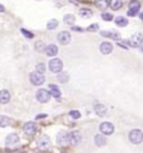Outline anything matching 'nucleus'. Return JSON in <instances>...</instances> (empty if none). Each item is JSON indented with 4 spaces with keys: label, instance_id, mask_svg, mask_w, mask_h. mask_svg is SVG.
I'll return each mask as SVG.
<instances>
[{
    "label": "nucleus",
    "instance_id": "obj_1",
    "mask_svg": "<svg viewBox=\"0 0 143 153\" xmlns=\"http://www.w3.org/2000/svg\"><path fill=\"white\" fill-rule=\"evenodd\" d=\"M129 140L134 144H139L143 142V133L139 129H133L129 133Z\"/></svg>",
    "mask_w": 143,
    "mask_h": 153
},
{
    "label": "nucleus",
    "instance_id": "obj_2",
    "mask_svg": "<svg viewBox=\"0 0 143 153\" xmlns=\"http://www.w3.org/2000/svg\"><path fill=\"white\" fill-rule=\"evenodd\" d=\"M48 66H49V70H51L52 72L58 74V72H61V71H62L63 65H62V61H61V59L53 58V59H51V61H49Z\"/></svg>",
    "mask_w": 143,
    "mask_h": 153
},
{
    "label": "nucleus",
    "instance_id": "obj_3",
    "mask_svg": "<svg viewBox=\"0 0 143 153\" xmlns=\"http://www.w3.org/2000/svg\"><path fill=\"white\" fill-rule=\"evenodd\" d=\"M29 79H31V82L36 86H39L45 82V76H43V74H39V72H37V71L31 74Z\"/></svg>",
    "mask_w": 143,
    "mask_h": 153
},
{
    "label": "nucleus",
    "instance_id": "obj_4",
    "mask_svg": "<svg viewBox=\"0 0 143 153\" xmlns=\"http://www.w3.org/2000/svg\"><path fill=\"white\" fill-rule=\"evenodd\" d=\"M37 100L41 101V102H47L49 99H51V92H49L48 90H45V89H41L37 91Z\"/></svg>",
    "mask_w": 143,
    "mask_h": 153
},
{
    "label": "nucleus",
    "instance_id": "obj_5",
    "mask_svg": "<svg viewBox=\"0 0 143 153\" xmlns=\"http://www.w3.org/2000/svg\"><path fill=\"white\" fill-rule=\"evenodd\" d=\"M128 43H129V46H132V47H139L143 43V34H141V33L133 34L130 37V39L128 41Z\"/></svg>",
    "mask_w": 143,
    "mask_h": 153
},
{
    "label": "nucleus",
    "instance_id": "obj_6",
    "mask_svg": "<svg viewBox=\"0 0 143 153\" xmlns=\"http://www.w3.org/2000/svg\"><path fill=\"white\" fill-rule=\"evenodd\" d=\"M99 129H100V132L103 134H105V135H109V134H113L114 133V125L112 123H109V122L101 123L100 127H99Z\"/></svg>",
    "mask_w": 143,
    "mask_h": 153
},
{
    "label": "nucleus",
    "instance_id": "obj_7",
    "mask_svg": "<svg viewBox=\"0 0 143 153\" xmlns=\"http://www.w3.org/2000/svg\"><path fill=\"white\" fill-rule=\"evenodd\" d=\"M81 140V134L80 132H77V130H74V132H71L69 134V143L72 144V146H77L80 143Z\"/></svg>",
    "mask_w": 143,
    "mask_h": 153
},
{
    "label": "nucleus",
    "instance_id": "obj_8",
    "mask_svg": "<svg viewBox=\"0 0 143 153\" xmlns=\"http://www.w3.org/2000/svg\"><path fill=\"white\" fill-rule=\"evenodd\" d=\"M24 133L27 135H34L37 133V124L29 122V123H25L24 124Z\"/></svg>",
    "mask_w": 143,
    "mask_h": 153
},
{
    "label": "nucleus",
    "instance_id": "obj_9",
    "mask_svg": "<svg viewBox=\"0 0 143 153\" xmlns=\"http://www.w3.org/2000/svg\"><path fill=\"white\" fill-rule=\"evenodd\" d=\"M49 146H51V140L47 135H42L39 140H38V147L42 149V151H47L49 148Z\"/></svg>",
    "mask_w": 143,
    "mask_h": 153
},
{
    "label": "nucleus",
    "instance_id": "obj_10",
    "mask_svg": "<svg viewBox=\"0 0 143 153\" xmlns=\"http://www.w3.org/2000/svg\"><path fill=\"white\" fill-rule=\"evenodd\" d=\"M57 39H58V42L61 43V45L66 46V45H69V43H70L71 36H70L69 32H61V33L57 36Z\"/></svg>",
    "mask_w": 143,
    "mask_h": 153
},
{
    "label": "nucleus",
    "instance_id": "obj_11",
    "mask_svg": "<svg viewBox=\"0 0 143 153\" xmlns=\"http://www.w3.org/2000/svg\"><path fill=\"white\" fill-rule=\"evenodd\" d=\"M67 143H69V134L62 130V132H60L57 134V144L58 146H65Z\"/></svg>",
    "mask_w": 143,
    "mask_h": 153
},
{
    "label": "nucleus",
    "instance_id": "obj_12",
    "mask_svg": "<svg viewBox=\"0 0 143 153\" xmlns=\"http://www.w3.org/2000/svg\"><path fill=\"white\" fill-rule=\"evenodd\" d=\"M45 52H46V54L48 57H53V56H56V54H57L58 48H57L56 45H49V46H47L45 48Z\"/></svg>",
    "mask_w": 143,
    "mask_h": 153
},
{
    "label": "nucleus",
    "instance_id": "obj_13",
    "mask_svg": "<svg viewBox=\"0 0 143 153\" xmlns=\"http://www.w3.org/2000/svg\"><path fill=\"white\" fill-rule=\"evenodd\" d=\"M113 51V45L112 43H109V42H103L101 45H100V52L103 54H109Z\"/></svg>",
    "mask_w": 143,
    "mask_h": 153
},
{
    "label": "nucleus",
    "instance_id": "obj_14",
    "mask_svg": "<svg viewBox=\"0 0 143 153\" xmlns=\"http://www.w3.org/2000/svg\"><path fill=\"white\" fill-rule=\"evenodd\" d=\"M19 142V137L16 134H10L7 137V140H5V144L7 146H14Z\"/></svg>",
    "mask_w": 143,
    "mask_h": 153
},
{
    "label": "nucleus",
    "instance_id": "obj_15",
    "mask_svg": "<svg viewBox=\"0 0 143 153\" xmlns=\"http://www.w3.org/2000/svg\"><path fill=\"white\" fill-rule=\"evenodd\" d=\"M10 100V92L8 90H1L0 91V102L1 104H7Z\"/></svg>",
    "mask_w": 143,
    "mask_h": 153
},
{
    "label": "nucleus",
    "instance_id": "obj_16",
    "mask_svg": "<svg viewBox=\"0 0 143 153\" xmlns=\"http://www.w3.org/2000/svg\"><path fill=\"white\" fill-rule=\"evenodd\" d=\"M94 140H95V144H96L98 147H103V146H105V144H107V138L103 135V133L95 135Z\"/></svg>",
    "mask_w": 143,
    "mask_h": 153
},
{
    "label": "nucleus",
    "instance_id": "obj_17",
    "mask_svg": "<svg viewBox=\"0 0 143 153\" xmlns=\"http://www.w3.org/2000/svg\"><path fill=\"white\" fill-rule=\"evenodd\" d=\"M94 109H95V113L98 114L99 117H104L107 114V108L104 105H101V104H96Z\"/></svg>",
    "mask_w": 143,
    "mask_h": 153
},
{
    "label": "nucleus",
    "instance_id": "obj_18",
    "mask_svg": "<svg viewBox=\"0 0 143 153\" xmlns=\"http://www.w3.org/2000/svg\"><path fill=\"white\" fill-rule=\"evenodd\" d=\"M101 36L109 37V38H112V39H115V41H119V39H120V34L117 33V32H101Z\"/></svg>",
    "mask_w": 143,
    "mask_h": 153
},
{
    "label": "nucleus",
    "instance_id": "obj_19",
    "mask_svg": "<svg viewBox=\"0 0 143 153\" xmlns=\"http://www.w3.org/2000/svg\"><path fill=\"white\" fill-rule=\"evenodd\" d=\"M109 5H110V8L113 10H118V9L122 8L123 1L122 0H110V1H109Z\"/></svg>",
    "mask_w": 143,
    "mask_h": 153
},
{
    "label": "nucleus",
    "instance_id": "obj_20",
    "mask_svg": "<svg viewBox=\"0 0 143 153\" xmlns=\"http://www.w3.org/2000/svg\"><path fill=\"white\" fill-rule=\"evenodd\" d=\"M10 123H12L10 118L5 117V115H0V127H1V128L8 127V125H10Z\"/></svg>",
    "mask_w": 143,
    "mask_h": 153
},
{
    "label": "nucleus",
    "instance_id": "obj_21",
    "mask_svg": "<svg viewBox=\"0 0 143 153\" xmlns=\"http://www.w3.org/2000/svg\"><path fill=\"white\" fill-rule=\"evenodd\" d=\"M49 90H51V95L54 96V97H60L61 96V91H60V89L56 86V85H49Z\"/></svg>",
    "mask_w": 143,
    "mask_h": 153
},
{
    "label": "nucleus",
    "instance_id": "obj_22",
    "mask_svg": "<svg viewBox=\"0 0 143 153\" xmlns=\"http://www.w3.org/2000/svg\"><path fill=\"white\" fill-rule=\"evenodd\" d=\"M115 24H117L118 27H125L128 24V20L123 18V17H117L115 18Z\"/></svg>",
    "mask_w": 143,
    "mask_h": 153
},
{
    "label": "nucleus",
    "instance_id": "obj_23",
    "mask_svg": "<svg viewBox=\"0 0 143 153\" xmlns=\"http://www.w3.org/2000/svg\"><path fill=\"white\" fill-rule=\"evenodd\" d=\"M95 4H96V7L99 9H101V10H105L108 8V5H109L107 0H96Z\"/></svg>",
    "mask_w": 143,
    "mask_h": 153
},
{
    "label": "nucleus",
    "instance_id": "obj_24",
    "mask_svg": "<svg viewBox=\"0 0 143 153\" xmlns=\"http://www.w3.org/2000/svg\"><path fill=\"white\" fill-rule=\"evenodd\" d=\"M139 8H141V4H139V1H137V0H133V1H130V3H129V9L138 12Z\"/></svg>",
    "mask_w": 143,
    "mask_h": 153
},
{
    "label": "nucleus",
    "instance_id": "obj_25",
    "mask_svg": "<svg viewBox=\"0 0 143 153\" xmlns=\"http://www.w3.org/2000/svg\"><path fill=\"white\" fill-rule=\"evenodd\" d=\"M63 22H65L66 24H71V25H72L74 22H75V17H74L72 14H67V15H65Z\"/></svg>",
    "mask_w": 143,
    "mask_h": 153
},
{
    "label": "nucleus",
    "instance_id": "obj_26",
    "mask_svg": "<svg viewBox=\"0 0 143 153\" xmlns=\"http://www.w3.org/2000/svg\"><path fill=\"white\" fill-rule=\"evenodd\" d=\"M57 25H58V22L56 19H52V20H49L48 22V24H47V29L49 30H52L54 28H57Z\"/></svg>",
    "mask_w": 143,
    "mask_h": 153
},
{
    "label": "nucleus",
    "instance_id": "obj_27",
    "mask_svg": "<svg viewBox=\"0 0 143 153\" xmlns=\"http://www.w3.org/2000/svg\"><path fill=\"white\" fill-rule=\"evenodd\" d=\"M57 79H58L60 82H67V81H69V74H66V72L60 74L57 76Z\"/></svg>",
    "mask_w": 143,
    "mask_h": 153
},
{
    "label": "nucleus",
    "instance_id": "obj_28",
    "mask_svg": "<svg viewBox=\"0 0 143 153\" xmlns=\"http://www.w3.org/2000/svg\"><path fill=\"white\" fill-rule=\"evenodd\" d=\"M80 15H81V17H91V15H92V12H91V10L90 9H81L80 10Z\"/></svg>",
    "mask_w": 143,
    "mask_h": 153
},
{
    "label": "nucleus",
    "instance_id": "obj_29",
    "mask_svg": "<svg viewBox=\"0 0 143 153\" xmlns=\"http://www.w3.org/2000/svg\"><path fill=\"white\" fill-rule=\"evenodd\" d=\"M45 48H46V46H45V43L43 42H41V41L36 42V51L42 52V51H45Z\"/></svg>",
    "mask_w": 143,
    "mask_h": 153
},
{
    "label": "nucleus",
    "instance_id": "obj_30",
    "mask_svg": "<svg viewBox=\"0 0 143 153\" xmlns=\"http://www.w3.org/2000/svg\"><path fill=\"white\" fill-rule=\"evenodd\" d=\"M36 70H37V72L43 74V72L46 71V66H45V63H38L37 66H36Z\"/></svg>",
    "mask_w": 143,
    "mask_h": 153
},
{
    "label": "nucleus",
    "instance_id": "obj_31",
    "mask_svg": "<svg viewBox=\"0 0 143 153\" xmlns=\"http://www.w3.org/2000/svg\"><path fill=\"white\" fill-rule=\"evenodd\" d=\"M70 115L74 119H79V118L81 117V115H80V113H79L77 110H71V111H70Z\"/></svg>",
    "mask_w": 143,
    "mask_h": 153
},
{
    "label": "nucleus",
    "instance_id": "obj_32",
    "mask_svg": "<svg viewBox=\"0 0 143 153\" xmlns=\"http://www.w3.org/2000/svg\"><path fill=\"white\" fill-rule=\"evenodd\" d=\"M101 17H103L104 20H108V22H109V20H113V15L109 14V13H103Z\"/></svg>",
    "mask_w": 143,
    "mask_h": 153
},
{
    "label": "nucleus",
    "instance_id": "obj_33",
    "mask_svg": "<svg viewBox=\"0 0 143 153\" xmlns=\"http://www.w3.org/2000/svg\"><path fill=\"white\" fill-rule=\"evenodd\" d=\"M20 32H22V33H23L25 37H28V38H33V33H29L28 30H25V29L22 28V29H20Z\"/></svg>",
    "mask_w": 143,
    "mask_h": 153
},
{
    "label": "nucleus",
    "instance_id": "obj_34",
    "mask_svg": "<svg viewBox=\"0 0 143 153\" xmlns=\"http://www.w3.org/2000/svg\"><path fill=\"white\" fill-rule=\"evenodd\" d=\"M98 28H99V25H98V24H94V25H90L89 28H87V30L94 32V30H98Z\"/></svg>",
    "mask_w": 143,
    "mask_h": 153
},
{
    "label": "nucleus",
    "instance_id": "obj_35",
    "mask_svg": "<svg viewBox=\"0 0 143 153\" xmlns=\"http://www.w3.org/2000/svg\"><path fill=\"white\" fill-rule=\"evenodd\" d=\"M137 14H138V12H136V10H132V9L128 10V15H129V17H136Z\"/></svg>",
    "mask_w": 143,
    "mask_h": 153
},
{
    "label": "nucleus",
    "instance_id": "obj_36",
    "mask_svg": "<svg viewBox=\"0 0 143 153\" xmlns=\"http://www.w3.org/2000/svg\"><path fill=\"white\" fill-rule=\"evenodd\" d=\"M72 29L76 30V32H82V30H84L82 28H80V27H72Z\"/></svg>",
    "mask_w": 143,
    "mask_h": 153
},
{
    "label": "nucleus",
    "instance_id": "obj_37",
    "mask_svg": "<svg viewBox=\"0 0 143 153\" xmlns=\"http://www.w3.org/2000/svg\"><path fill=\"white\" fill-rule=\"evenodd\" d=\"M4 10H5V8L3 7V5H1V4H0V13H3V12H4Z\"/></svg>",
    "mask_w": 143,
    "mask_h": 153
},
{
    "label": "nucleus",
    "instance_id": "obj_38",
    "mask_svg": "<svg viewBox=\"0 0 143 153\" xmlns=\"http://www.w3.org/2000/svg\"><path fill=\"white\" fill-rule=\"evenodd\" d=\"M141 19L143 20V13H141Z\"/></svg>",
    "mask_w": 143,
    "mask_h": 153
},
{
    "label": "nucleus",
    "instance_id": "obj_39",
    "mask_svg": "<svg viewBox=\"0 0 143 153\" xmlns=\"http://www.w3.org/2000/svg\"><path fill=\"white\" fill-rule=\"evenodd\" d=\"M142 52H143V46H142Z\"/></svg>",
    "mask_w": 143,
    "mask_h": 153
}]
</instances>
